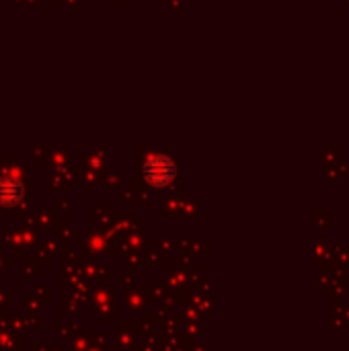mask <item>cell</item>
<instances>
[{
  "label": "cell",
  "mask_w": 349,
  "mask_h": 351,
  "mask_svg": "<svg viewBox=\"0 0 349 351\" xmlns=\"http://www.w3.org/2000/svg\"><path fill=\"white\" fill-rule=\"evenodd\" d=\"M167 169H173V165H171L169 160H163V167L158 169V167H156V160L152 158V160L146 165L148 179H150L152 183H165V181H169V179H171V173H169Z\"/></svg>",
  "instance_id": "2"
},
{
  "label": "cell",
  "mask_w": 349,
  "mask_h": 351,
  "mask_svg": "<svg viewBox=\"0 0 349 351\" xmlns=\"http://www.w3.org/2000/svg\"><path fill=\"white\" fill-rule=\"evenodd\" d=\"M19 197H21V183L10 177L0 179V204L12 206L19 202Z\"/></svg>",
  "instance_id": "1"
}]
</instances>
